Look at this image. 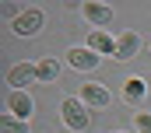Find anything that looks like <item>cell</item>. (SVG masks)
Instances as JSON below:
<instances>
[{
  "label": "cell",
  "mask_w": 151,
  "mask_h": 133,
  "mask_svg": "<svg viewBox=\"0 0 151 133\" xmlns=\"http://www.w3.org/2000/svg\"><path fill=\"white\" fill-rule=\"evenodd\" d=\"M123 95H127V102H144V95H148V84H144L141 77H130V81L123 84Z\"/></svg>",
  "instance_id": "10"
},
{
  "label": "cell",
  "mask_w": 151,
  "mask_h": 133,
  "mask_svg": "<svg viewBox=\"0 0 151 133\" xmlns=\"http://www.w3.org/2000/svg\"><path fill=\"white\" fill-rule=\"evenodd\" d=\"M35 70H39V81H56L60 77V63L56 60H39Z\"/></svg>",
  "instance_id": "11"
},
{
  "label": "cell",
  "mask_w": 151,
  "mask_h": 133,
  "mask_svg": "<svg viewBox=\"0 0 151 133\" xmlns=\"http://www.w3.org/2000/svg\"><path fill=\"white\" fill-rule=\"evenodd\" d=\"M60 119H63L67 130H84V126H88V109H84V102L63 98V105H60Z\"/></svg>",
  "instance_id": "1"
},
{
  "label": "cell",
  "mask_w": 151,
  "mask_h": 133,
  "mask_svg": "<svg viewBox=\"0 0 151 133\" xmlns=\"http://www.w3.org/2000/svg\"><path fill=\"white\" fill-rule=\"evenodd\" d=\"M77 98L84 102V105H91V109H106V105H109V91L91 81V84H81V88H77Z\"/></svg>",
  "instance_id": "4"
},
{
  "label": "cell",
  "mask_w": 151,
  "mask_h": 133,
  "mask_svg": "<svg viewBox=\"0 0 151 133\" xmlns=\"http://www.w3.org/2000/svg\"><path fill=\"white\" fill-rule=\"evenodd\" d=\"M67 63L74 66V70H95L99 66V53H91V49H70L67 53Z\"/></svg>",
  "instance_id": "6"
},
{
  "label": "cell",
  "mask_w": 151,
  "mask_h": 133,
  "mask_svg": "<svg viewBox=\"0 0 151 133\" xmlns=\"http://www.w3.org/2000/svg\"><path fill=\"white\" fill-rule=\"evenodd\" d=\"M32 112H35V105H32V98H28V91H7V116L28 123Z\"/></svg>",
  "instance_id": "2"
},
{
  "label": "cell",
  "mask_w": 151,
  "mask_h": 133,
  "mask_svg": "<svg viewBox=\"0 0 151 133\" xmlns=\"http://www.w3.org/2000/svg\"><path fill=\"white\" fill-rule=\"evenodd\" d=\"M81 14H84V21L95 25L99 32L113 21V7H109V4H81Z\"/></svg>",
  "instance_id": "3"
},
{
  "label": "cell",
  "mask_w": 151,
  "mask_h": 133,
  "mask_svg": "<svg viewBox=\"0 0 151 133\" xmlns=\"http://www.w3.org/2000/svg\"><path fill=\"white\" fill-rule=\"evenodd\" d=\"M137 49H141L137 32H123V35H119V42H116V60H130Z\"/></svg>",
  "instance_id": "9"
},
{
  "label": "cell",
  "mask_w": 151,
  "mask_h": 133,
  "mask_svg": "<svg viewBox=\"0 0 151 133\" xmlns=\"http://www.w3.org/2000/svg\"><path fill=\"white\" fill-rule=\"evenodd\" d=\"M32 81H39V70L32 63H21V66L11 70V91H25Z\"/></svg>",
  "instance_id": "5"
},
{
  "label": "cell",
  "mask_w": 151,
  "mask_h": 133,
  "mask_svg": "<svg viewBox=\"0 0 151 133\" xmlns=\"http://www.w3.org/2000/svg\"><path fill=\"white\" fill-rule=\"evenodd\" d=\"M134 126H137V133H151V112H137Z\"/></svg>",
  "instance_id": "13"
},
{
  "label": "cell",
  "mask_w": 151,
  "mask_h": 133,
  "mask_svg": "<svg viewBox=\"0 0 151 133\" xmlns=\"http://www.w3.org/2000/svg\"><path fill=\"white\" fill-rule=\"evenodd\" d=\"M14 28H18V35H35L39 28H42V11H25V14L14 21Z\"/></svg>",
  "instance_id": "8"
},
{
  "label": "cell",
  "mask_w": 151,
  "mask_h": 133,
  "mask_svg": "<svg viewBox=\"0 0 151 133\" xmlns=\"http://www.w3.org/2000/svg\"><path fill=\"white\" fill-rule=\"evenodd\" d=\"M4 133H28V123H25V119L7 116V119H4Z\"/></svg>",
  "instance_id": "12"
},
{
  "label": "cell",
  "mask_w": 151,
  "mask_h": 133,
  "mask_svg": "<svg viewBox=\"0 0 151 133\" xmlns=\"http://www.w3.org/2000/svg\"><path fill=\"white\" fill-rule=\"evenodd\" d=\"M88 49L99 53V56H102V53H106V56H116V42L106 32H88Z\"/></svg>",
  "instance_id": "7"
}]
</instances>
